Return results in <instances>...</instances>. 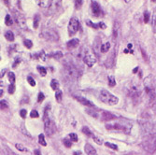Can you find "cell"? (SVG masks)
<instances>
[{
	"mask_svg": "<svg viewBox=\"0 0 156 155\" xmlns=\"http://www.w3.org/2000/svg\"><path fill=\"white\" fill-rule=\"evenodd\" d=\"M124 2H125V3H130L131 0H124Z\"/></svg>",
	"mask_w": 156,
	"mask_h": 155,
	"instance_id": "c3c4849f",
	"label": "cell"
},
{
	"mask_svg": "<svg viewBox=\"0 0 156 155\" xmlns=\"http://www.w3.org/2000/svg\"><path fill=\"white\" fill-rule=\"evenodd\" d=\"M0 93H1V97H2V95H3V90L0 91Z\"/></svg>",
	"mask_w": 156,
	"mask_h": 155,
	"instance_id": "681fc988",
	"label": "cell"
},
{
	"mask_svg": "<svg viewBox=\"0 0 156 155\" xmlns=\"http://www.w3.org/2000/svg\"><path fill=\"white\" fill-rule=\"evenodd\" d=\"M62 97H63V94H62V92L61 91H57L55 93V98H56V100H57L58 103H60L62 101Z\"/></svg>",
	"mask_w": 156,
	"mask_h": 155,
	"instance_id": "4dcf8cb0",
	"label": "cell"
},
{
	"mask_svg": "<svg viewBox=\"0 0 156 155\" xmlns=\"http://www.w3.org/2000/svg\"><path fill=\"white\" fill-rule=\"evenodd\" d=\"M16 14V22L18 23V24L21 26V27H23V28H27L26 26V23H25V19L24 17L22 15V14H19V13H15Z\"/></svg>",
	"mask_w": 156,
	"mask_h": 155,
	"instance_id": "5bb4252c",
	"label": "cell"
},
{
	"mask_svg": "<svg viewBox=\"0 0 156 155\" xmlns=\"http://www.w3.org/2000/svg\"><path fill=\"white\" fill-rule=\"evenodd\" d=\"M79 29H80V22L76 18H71L69 21L68 27H67L68 35L70 37L74 36V35L79 31Z\"/></svg>",
	"mask_w": 156,
	"mask_h": 155,
	"instance_id": "ba28073f",
	"label": "cell"
},
{
	"mask_svg": "<svg viewBox=\"0 0 156 155\" xmlns=\"http://www.w3.org/2000/svg\"><path fill=\"white\" fill-rule=\"evenodd\" d=\"M65 73L67 77L70 78V79H78L81 76V73L78 68L70 63L65 65Z\"/></svg>",
	"mask_w": 156,
	"mask_h": 155,
	"instance_id": "5b68a950",
	"label": "cell"
},
{
	"mask_svg": "<svg viewBox=\"0 0 156 155\" xmlns=\"http://www.w3.org/2000/svg\"><path fill=\"white\" fill-rule=\"evenodd\" d=\"M44 99H45V95H44V94L42 93V92H39L38 96V103H41V102L43 101Z\"/></svg>",
	"mask_w": 156,
	"mask_h": 155,
	"instance_id": "74e56055",
	"label": "cell"
},
{
	"mask_svg": "<svg viewBox=\"0 0 156 155\" xmlns=\"http://www.w3.org/2000/svg\"><path fill=\"white\" fill-rule=\"evenodd\" d=\"M91 9H92V13L93 15L95 17H99L102 14V10H101V7L99 6V4L97 2H92L91 4Z\"/></svg>",
	"mask_w": 156,
	"mask_h": 155,
	"instance_id": "8fae6325",
	"label": "cell"
},
{
	"mask_svg": "<svg viewBox=\"0 0 156 155\" xmlns=\"http://www.w3.org/2000/svg\"><path fill=\"white\" fill-rule=\"evenodd\" d=\"M39 21H40V16L38 15V14H36L34 17V28L35 29H37V28L38 27Z\"/></svg>",
	"mask_w": 156,
	"mask_h": 155,
	"instance_id": "603a6c76",
	"label": "cell"
},
{
	"mask_svg": "<svg viewBox=\"0 0 156 155\" xmlns=\"http://www.w3.org/2000/svg\"><path fill=\"white\" fill-rule=\"evenodd\" d=\"M98 96H99V99L103 103L107 104L109 106H116L119 103V98L115 95H113L106 89H101L99 91Z\"/></svg>",
	"mask_w": 156,
	"mask_h": 155,
	"instance_id": "6da1fadb",
	"label": "cell"
},
{
	"mask_svg": "<svg viewBox=\"0 0 156 155\" xmlns=\"http://www.w3.org/2000/svg\"><path fill=\"white\" fill-rule=\"evenodd\" d=\"M116 116L115 115H113L112 113H110V112L109 111H104V110H99V117L98 119L100 120V121L102 122H110L111 120L113 119H115Z\"/></svg>",
	"mask_w": 156,
	"mask_h": 155,
	"instance_id": "9c48e42d",
	"label": "cell"
},
{
	"mask_svg": "<svg viewBox=\"0 0 156 155\" xmlns=\"http://www.w3.org/2000/svg\"><path fill=\"white\" fill-rule=\"evenodd\" d=\"M109 48H110V43H109V42H107V43L103 44V45L100 47V52H103V53H106L107 52H109Z\"/></svg>",
	"mask_w": 156,
	"mask_h": 155,
	"instance_id": "e0dca14e",
	"label": "cell"
},
{
	"mask_svg": "<svg viewBox=\"0 0 156 155\" xmlns=\"http://www.w3.org/2000/svg\"><path fill=\"white\" fill-rule=\"evenodd\" d=\"M8 77H9V80H10L11 83L15 82V80H16V76H15V74H14L13 72H10V73L8 74Z\"/></svg>",
	"mask_w": 156,
	"mask_h": 155,
	"instance_id": "f546056e",
	"label": "cell"
},
{
	"mask_svg": "<svg viewBox=\"0 0 156 155\" xmlns=\"http://www.w3.org/2000/svg\"><path fill=\"white\" fill-rule=\"evenodd\" d=\"M4 74H5V69H4V70H3V71L1 72V78H2L3 76H4Z\"/></svg>",
	"mask_w": 156,
	"mask_h": 155,
	"instance_id": "7dc6e473",
	"label": "cell"
},
{
	"mask_svg": "<svg viewBox=\"0 0 156 155\" xmlns=\"http://www.w3.org/2000/svg\"><path fill=\"white\" fill-rule=\"evenodd\" d=\"M82 133L84 134V135H86L87 137H93L94 135H93V133L91 132V130L88 128V127H86V126H84V127H82Z\"/></svg>",
	"mask_w": 156,
	"mask_h": 155,
	"instance_id": "cb8c5ba5",
	"label": "cell"
},
{
	"mask_svg": "<svg viewBox=\"0 0 156 155\" xmlns=\"http://www.w3.org/2000/svg\"><path fill=\"white\" fill-rule=\"evenodd\" d=\"M105 1H107V0H105Z\"/></svg>",
	"mask_w": 156,
	"mask_h": 155,
	"instance_id": "816d5d0a",
	"label": "cell"
},
{
	"mask_svg": "<svg viewBox=\"0 0 156 155\" xmlns=\"http://www.w3.org/2000/svg\"><path fill=\"white\" fill-rule=\"evenodd\" d=\"M27 81H28V83H29L32 87L36 86V81H35V80L33 79L32 77H27Z\"/></svg>",
	"mask_w": 156,
	"mask_h": 155,
	"instance_id": "8d00e7d4",
	"label": "cell"
},
{
	"mask_svg": "<svg viewBox=\"0 0 156 155\" xmlns=\"http://www.w3.org/2000/svg\"><path fill=\"white\" fill-rule=\"evenodd\" d=\"M109 85L110 87H114L116 85V81H115V78L113 76L109 77Z\"/></svg>",
	"mask_w": 156,
	"mask_h": 155,
	"instance_id": "83f0119b",
	"label": "cell"
},
{
	"mask_svg": "<svg viewBox=\"0 0 156 155\" xmlns=\"http://www.w3.org/2000/svg\"><path fill=\"white\" fill-rule=\"evenodd\" d=\"M30 116H31V118H38L39 114H38V112L37 110H32L31 113H30Z\"/></svg>",
	"mask_w": 156,
	"mask_h": 155,
	"instance_id": "7bdbcfd3",
	"label": "cell"
},
{
	"mask_svg": "<svg viewBox=\"0 0 156 155\" xmlns=\"http://www.w3.org/2000/svg\"><path fill=\"white\" fill-rule=\"evenodd\" d=\"M52 57H54L55 59H59V58H61L63 56V53H62V52H57L52 54Z\"/></svg>",
	"mask_w": 156,
	"mask_h": 155,
	"instance_id": "60d3db41",
	"label": "cell"
},
{
	"mask_svg": "<svg viewBox=\"0 0 156 155\" xmlns=\"http://www.w3.org/2000/svg\"><path fill=\"white\" fill-rule=\"evenodd\" d=\"M68 137L72 140V142H77L78 140H79V138H78V136H77V134H75V133L69 134V137Z\"/></svg>",
	"mask_w": 156,
	"mask_h": 155,
	"instance_id": "d6a6232c",
	"label": "cell"
},
{
	"mask_svg": "<svg viewBox=\"0 0 156 155\" xmlns=\"http://www.w3.org/2000/svg\"><path fill=\"white\" fill-rule=\"evenodd\" d=\"M34 154H35V155H41V153H40V151H39L38 150H35Z\"/></svg>",
	"mask_w": 156,
	"mask_h": 155,
	"instance_id": "bcb514c9",
	"label": "cell"
},
{
	"mask_svg": "<svg viewBox=\"0 0 156 155\" xmlns=\"http://www.w3.org/2000/svg\"><path fill=\"white\" fill-rule=\"evenodd\" d=\"M38 72L39 74L42 76V77H45L47 75V69L43 66H38Z\"/></svg>",
	"mask_w": 156,
	"mask_h": 155,
	"instance_id": "484cf974",
	"label": "cell"
},
{
	"mask_svg": "<svg viewBox=\"0 0 156 155\" xmlns=\"http://www.w3.org/2000/svg\"><path fill=\"white\" fill-rule=\"evenodd\" d=\"M49 111H50V106L46 107L45 111H44V130L45 133L47 134L48 137H52L55 133V123L52 120L49 116Z\"/></svg>",
	"mask_w": 156,
	"mask_h": 155,
	"instance_id": "7a4b0ae2",
	"label": "cell"
},
{
	"mask_svg": "<svg viewBox=\"0 0 156 155\" xmlns=\"http://www.w3.org/2000/svg\"><path fill=\"white\" fill-rule=\"evenodd\" d=\"M0 105H1V109H7L9 108L8 103H7L5 100H1V103H0Z\"/></svg>",
	"mask_w": 156,
	"mask_h": 155,
	"instance_id": "ab89813d",
	"label": "cell"
},
{
	"mask_svg": "<svg viewBox=\"0 0 156 155\" xmlns=\"http://www.w3.org/2000/svg\"><path fill=\"white\" fill-rule=\"evenodd\" d=\"M5 38L7 40L9 41H13L14 40V34L11 31H7L5 33Z\"/></svg>",
	"mask_w": 156,
	"mask_h": 155,
	"instance_id": "44dd1931",
	"label": "cell"
},
{
	"mask_svg": "<svg viewBox=\"0 0 156 155\" xmlns=\"http://www.w3.org/2000/svg\"><path fill=\"white\" fill-rule=\"evenodd\" d=\"M75 99L78 102H80L81 105L85 106V107H89V108H94L95 107L94 103L91 102L90 100H88L87 98H85V97H82V96H75Z\"/></svg>",
	"mask_w": 156,
	"mask_h": 155,
	"instance_id": "7c38bea8",
	"label": "cell"
},
{
	"mask_svg": "<svg viewBox=\"0 0 156 155\" xmlns=\"http://www.w3.org/2000/svg\"><path fill=\"white\" fill-rule=\"evenodd\" d=\"M86 24H87V25L88 26H90V27H92V28H95V29H97V28H102V29H105L106 27V24H104V23H98V24H95V23H93V22H91V21H87L86 22Z\"/></svg>",
	"mask_w": 156,
	"mask_h": 155,
	"instance_id": "9a60e30c",
	"label": "cell"
},
{
	"mask_svg": "<svg viewBox=\"0 0 156 155\" xmlns=\"http://www.w3.org/2000/svg\"><path fill=\"white\" fill-rule=\"evenodd\" d=\"M24 44L27 49H31L33 46V42L29 39H25V40H24Z\"/></svg>",
	"mask_w": 156,
	"mask_h": 155,
	"instance_id": "836d02e7",
	"label": "cell"
},
{
	"mask_svg": "<svg viewBox=\"0 0 156 155\" xmlns=\"http://www.w3.org/2000/svg\"><path fill=\"white\" fill-rule=\"evenodd\" d=\"M105 146L108 147V148H110V149H112V150H115V151L118 150L117 145L116 144H113V143H110V142H106L105 143Z\"/></svg>",
	"mask_w": 156,
	"mask_h": 155,
	"instance_id": "1f68e13d",
	"label": "cell"
},
{
	"mask_svg": "<svg viewBox=\"0 0 156 155\" xmlns=\"http://www.w3.org/2000/svg\"><path fill=\"white\" fill-rule=\"evenodd\" d=\"M5 24H6V25H8V26L13 24L12 18L9 15V14H8V15H6V18H5Z\"/></svg>",
	"mask_w": 156,
	"mask_h": 155,
	"instance_id": "4316f807",
	"label": "cell"
},
{
	"mask_svg": "<svg viewBox=\"0 0 156 155\" xmlns=\"http://www.w3.org/2000/svg\"><path fill=\"white\" fill-rule=\"evenodd\" d=\"M106 129L109 131H114V132H123V133H129L130 128L126 127L125 125H123L120 123H108L106 124Z\"/></svg>",
	"mask_w": 156,
	"mask_h": 155,
	"instance_id": "3957f363",
	"label": "cell"
},
{
	"mask_svg": "<svg viewBox=\"0 0 156 155\" xmlns=\"http://www.w3.org/2000/svg\"><path fill=\"white\" fill-rule=\"evenodd\" d=\"M73 155H84L81 151H74Z\"/></svg>",
	"mask_w": 156,
	"mask_h": 155,
	"instance_id": "f6af8a7d",
	"label": "cell"
},
{
	"mask_svg": "<svg viewBox=\"0 0 156 155\" xmlns=\"http://www.w3.org/2000/svg\"><path fill=\"white\" fill-rule=\"evenodd\" d=\"M84 151H85V152H86L87 155H98L96 150L95 149V147L92 146V145L89 144V143L85 144V146H84Z\"/></svg>",
	"mask_w": 156,
	"mask_h": 155,
	"instance_id": "4fadbf2b",
	"label": "cell"
},
{
	"mask_svg": "<svg viewBox=\"0 0 156 155\" xmlns=\"http://www.w3.org/2000/svg\"><path fill=\"white\" fill-rule=\"evenodd\" d=\"M20 115H21V117H22L23 119H25L26 118V115H27V111H26V109H22L20 111Z\"/></svg>",
	"mask_w": 156,
	"mask_h": 155,
	"instance_id": "ee69618b",
	"label": "cell"
},
{
	"mask_svg": "<svg viewBox=\"0 0 156 155\" xmlns=\"http://www.w3.org/2000/svg\"><path fill=\"white\" fill-rule=\"evenodd\" d=\"M42 36L43 38L49 41H58L59 39V36L57 32L55 30L52 29V28H47V29H44L42 31Z\"/></svg>",
	"mask_w": 156,
	"mask_h": 155,
	"instance_id": "8992f818",
	"label": "cell"
},
{
	"mask_svg": "<svg viewBox=\"0 0 156 155\" xmlns=\"http://www.w3.org/2000/svg\"><path fill=\"white\" fill-rule=\"evenodd\" d=\"M152 29H153V32L156 34V9L154 10V11L152 13Z\"/></svg>",
	"mask_w": 156,
	"mask_h": 155,
	"instance_id": "7402d4cb",
	"label": "cell"
},
{
	"mask_svg": "<svg viewBox=\"0 0 156 155\" xmlns=\"http://www.w3.org/2000/svg\"><path fill=\"white\" fill-rule=\"evenodd\" d=\"M82 4H83V0H75V8L77 10L81 9Z\"/></svg>",
	"mask_w": 156,
	"mask_h": 155,
	"instance_id": "d590c367",
	"label": "cell"
},
{
	"mask_svg": "<svg viewBox=\"0 0 156 155\" xmlns=\"http://www.w3.org/2000/svg\"><path fill=\"white\" fill-rule=\"evenodd\" d=\"M15 89H16V87H15V85H14V83H11V84H10L8 91L10 94H13L14 93H15Z\"/></svg>",
	"mask_w": 156,
	"mask_h": 155,
	"instance_id": "e575fe53",
	"label": "cell"
},
{
	"mask_svg": "<svg viewBox=\"0 0 156 155\" xmlns=\"http://www.w3.org/2000/svg\"><path fill=\"white\" fill-rule=\"evenodd\" d=\"M51 87L54 91H58V89H59V81L57 80H52V81H51Z\"/></svg>",
	"mask_w": 156,
	"mask_h": 155,
	"instance_id": "ffe728a7",
	"label": "cell"
},
{
	"mask_svg": "<svg viewBox=\"0 0 156 155\" xmlns=\"http://www.w3.org/2000/svg\"><path fill=\"white\" fill-rule=\"evenodd\" d=\"M152 2H154V3H155V2H156V0H152Z\"/></svg>",
	"mask_w": 156,
	"mask_h": 155,
	"instance_id": "f907efd6",
	"label": "cell"
},
{
	"mask_svg": "<svg viewBox=\"0 0 156 155\" xmlns=\"http://www.w3.org/2000/svg\"><path fill=\"white\" fill-rule=\"evenodd\" d=\"M93 138H94V140H95V143H97L98 145H101V144L103 143V140H102L101 138H99L98 137L93 136Z\"/></svg>",
	"mask_w": 156,
	"mask_h": 155,
	"instance_id": "b9f144b4",
	"label": "cell"
},
{
	"mask_svg": "<svg viewBox=\"0 0 156 155\" xmlns=\"http://www.w3.org/2000/svg\"><path fill=\"white\" fill-rule=\"evenodd\" d=\"M21 131H22L25 136H27L28 137H31V134L28 132L25 128V125L24 123H22V125H21Z\"/></svg>",
	"mask_w": 156,
	"mask_h": 155,
	"instance_id": "f1b7e54d",
	"label": "cell"
},
{
	"mask_svg": "<svg viewBox=\"0 0 156 155\" xmlns=\"http://www.w3.org/2000/svg\"><path fill=\"white\" fill-rule=\"evenodd\" d=\"M38 143L43 146V147H46L47 146V142H46V139H45V136L43 135V134H40V135L38 136Z\"/></svg>",
	"mask_w": 156,
	"mask_h": 155,
	"instance_id": "ac0fdd59",
	"label": "cell"
},
{
	"mask_svg": "<svg viewBox=\"0 0 156 155\" xmlns=\"http://www.w3.org/2000/svg\"><path fill=\"white\" fill-rule=\"evenodd\" d=\"M126 92L127 94L132 98H138L139 95L141 94V88L138 84L136 83H129L126 86Z\"/></svg>",
	"mask_w": 156,
	"mask_h": 155,
	"instance_id": "277c9868",
	"label": "cell"
},
{
	"mask_svg": "<svg viewBox=\"0 0 156 155\" xmlns=\"http://www.w3.org/2000/svg\"><path fill=\"white\" fill-rule=\"evenodd\" d=\"M62 0H50L49 3V14L50 15H53V14L57 13L61 8H62Z\"/></svg>",
	"mask_w": 156,
	"mask_h": 155,
	"instance_id": "52a82bcc",
	"label": "cell"
},
{
	"mask_svg": "<svg viewBox=\"0 0 156 155\" xmlns=\"http://www.w3.org/2000/svg\"><path fill=\"white\" fill-rule=\"evenodd\" d=\"M79 44H80V40L78 38H74V39H71L67 42V49H75L79 46Z\"/></svg>",
	"mask_w": 156,
	"mask_h": 155,
	"instance_id": "2e32d148",
	"label": "cell"
},
{
	"mask_svg": "<svg viewBox=\"0 0 156 155\" xmlns=\"http://www.w3.org/2000/svg\"><path fill=\"white\" fill-rule=\"evenodd\" d=\"M150 18H151V14L149 13L148 11H146L144 13V23H149V21H150Z\"/></svg>",
	"mask_w": 156,
	"mask_h": 155,
	"instance_id": "f35d334b",
	"label": "cell"
},
{
	"mask_svg": "<svg viewBox=\"0 0 156 155\" xmlns=\"http://www.w3.org/2000/svg\"><path fill=\"white\" fill-rule=\"evenodd\" d=\"M15 148L19 151H22V152H29V150L27 149L26 147H24L22 144H15Z\"/></svg>",
	"mask_w": 156,
	"mask_h": 155,
	"instance_id": "d6986e66",
	"label": "cell"
},
{
	"mask_svg": "<svg viewBox=\"0 0 156 155\" xmlns=\"http://www.w3.org/2000/svg\"><path fill=\"white\" fill-rule=\"evenodd\" d=\"M83 62L85 63V65L88 66L89 67H91L95 64L96 59L93 54L90 53L89 52H87L83 55Z\"/></svg>",
	"mask_w": 156,
	"mask_h": 155,
	"instance_id": "30bf717a",
	"label": "cell"
},
{
	"mask_svg": "<svg viewBox=\"0 0 156 155\" xmlns=\"http://www.w3.org/2000/svg\"><path fill=\"white\" fill-rule=\"evenodd\" d=\"M63 143H64V145H65L67 148H71V146H72V140L70 139L69 137H67V138H65L63 140Z\"/></svg>",
	"mask_w": 156,
	"mask_h": 155,
	"instance_id": "d4e9b609",
	"label": "cell"
}]
</instances>
